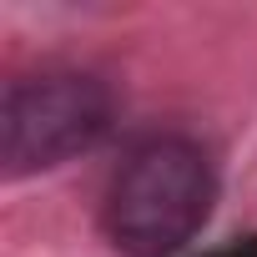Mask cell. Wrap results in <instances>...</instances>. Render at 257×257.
Returning a JSON list of instances; mask_svg holds the SVG:
<instances>
[{"instance_id":"cell-2","label":"cell","mask_w":257,"mask_h":257,"mask_svg":"<svg viewBox=\"0 0 257 257\" xmlns=\"http://www.w3.org/2000/svg\"><path fill=\"white\" fill-rule=\"evenodd\" d=\"M111 86L91 71H36L6 86L0 101V167L6 177L51 172L91 152L111 132Z\"/></svg>"},{"instance_id":"cell-3","label":"cell","mask_w":257,"mask_h":257,"mask_svg":"<svg viewBox=\"0 0 257 257\" xmlns=\"http://www.w3.org/2000/svg\"><path fill=\"white\" fill-rule=\"evenodd\" d=\"M212 257H257V237H247V242H237V247H222V252H212Z\"/></svg>"},{"instance_id":"cell-1","label":"cell","mask_w":257,"mask_h":257,"mask_svg":"<svg viewBox=\"0 0 257 257\" xmlns=\"http://www.w3.org/2000/svg\"><path fill=\"white\" fill-rule=\"evenodd\" d=\"M217 172L192 137H147L106 182L101 232L121 257H172L212 217Z\"/></svg>"}]
</instances>
